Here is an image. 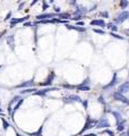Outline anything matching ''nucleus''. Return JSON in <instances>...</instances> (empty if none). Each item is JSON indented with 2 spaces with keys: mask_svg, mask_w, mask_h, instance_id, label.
Instances as JSON below:
<instances>
[{
  "mask_svg": "<svg viewBox=\"0 0 129 136\" xmlns=\"http://www.w3.org/2000/svg\"><path fill=\"white\" fill-rule=\"evenodd\" d=\"M129 91V82H126L125 84H122L121 86L119 87V92L120 93H127Z\"/></svg>",
  "mask_w": 129,
  "mask_h": 136,
  "instance_id": "nucleus-1",
  "label": "nucleus"
},
{
  "mask_svg": "<svg viewBox=\"0 0 129 136\" xmlns=\"http://www.w3.org/2000/svg\"><path fill=\"white\" fill-rule=\"evenodd\" d=\"M74 101H81V99L76 95H69L68 98H66V102H74Z\"/></svg>",
  "mask_w": 129,
  "mask_h": 136,
  "instance_id": "nucleus-2",
  "label": "nucleus"
},
{
  "mask_svg": "<svg viewBox=\"0 0 129 136\" xmlns=\"http://www.w3.org/2000/svg\"><path fill=\"white\" fill-rule=\"evenodd\" d=\"M7 43L10 45L11 49H14V47H15V42H14V35H9L7 38Z\"/></svg>",
  "mask_w": 129,
  "mask_h": 136,
  "instance_id": "nucleus-3",
  "label": "nucleus"
},
{
  "mask_svg": "<svg viewBox=\"0 0 129 136\" xmlns=\"http://www.w3.org/2000/svg\"><path fill=\"white\" fill-rule=\"evenodd\" d=\"M28 18V17H24V18H19V19H11V22H10V26L13 27L14 25L16 24V23H21V22H24V21H26V19Z\"/></svg>",
  "mask_w": 129,
  "mask_h": 136,
  "instance_id": "nucleus-4",
  "label": "nucleus"
},
{
  "mask_svg": "<svg viewBox=\"0 0 129 136\" xmlns=\"http://www.w3.org/2000/svg\"><path fill=\"white\" fill-rule=\"evenodd\" d=\"M31 85H33V82L32 81H28V82H25V83H22V84H19V85H17V89H21V87H28V86H31Z\"/></svg>",
  "mask_w": 129,
  "mask_h": 136,
  "instance_id": "nucleus-5",
  "label": "nucleus"
},
{
  "mask_svg": "<svg viewBox=\"0 0 129 136\" xmlns=\"http://www.w3.org/2000/svg\"><path fill=\"white\" fill-rule=\"evenodd\" d=\"M114 98H117V99H119V101H122V102H125V103H128V101H127V99L125 98V96H121L119 94V93H116L114 94Z\"/></svg>",
  "mask_w": 129,
  "mask_h": 136,
  "instance_id": "nucleus-6",
  "label": "nucleus"
},
{
  "mask_svg": "<svg viewBox=\"0 0 129 136\" xmlns=\"http://www.w3.org/2000/svg\"><path fill=\"white\" fill-rule=\"evenodd\" d=\"M53 14H44V15H39L36 18L38 19H44V18H50V17H53Z\"/></svg>",
  "mask_w": 129,
  "mask_h": 136,
  "instance_id": "nucleus-7",
  "label": "nucleus"
},
{
  "mask_svg": "<svg viewBox=\"0 0 129 136\" xmlns=\"http://www.w3.org/2000/svg\"><path fill=\"white\" fill-rule=\"evenodd\" d=\"M22 103H23V99H21V100H19V102H18V103H17L16 106H15V108H14V112H15V111H17V110H18V108L21 107V104H22Z\"/></svg>",
  "mask_w": 129,
  "mask_h": 136,
  "instance_id": "nucleus-8",
  "label": "nucleus"
},
{
  "mask_svg": "<svg viewBox=\"0 0 129 136\" xmlns=\"http://www.w3.org/2000/svg\"><path fill=\"white\" fill-rule=\"evenodd\" d=\"M92 25H105V24L102 21H93L92 22Z\"/></svg>",
  "mask_w": 129,
  "mask_h": 136,
  "instance_id": "nucleus-9",
  "label": "nucleus"
},
{
  "mask_svg": "<svg viewBox=\"0 0 129 136\" xmlns=\"http://www.w3.org/2000/svg\"><path fill=\"white\" fill-rule=\"evenodd\" d=\"M2 124H4V128H5V129H7L8 127H9V125H8V123L5 120V119H2Z\"/></svg>",
  "mask_w": 129,
  "mask_h": 136,
  "instance_id": "nucleus-10",
  "label": "nucleus"
},
{
  "mask_svg": "<svg viewBox=\"0 0 129 136\" xmlns=\"http://www.w3.org/2000/svg\"><path fill=\"white\" fill-rule=\"evenodd\" d=\"M33 91H36L35 89H27V90H24V91H22V93H31V92H33Z\"/></svg>",
  "mask_w": 129,
  "mask_h": 136,
  "instance_id": "nucleus-11",
  "label": "nucleus"
},
{
  "mask_svg": "<svg viewBox=\"0 0 129 136\" xmlns=\"http://www.w3.org/2000/svg\"><path fill=\"white\" fill-rule=\"evenodd\" d=\"M110 26H111V30H113V31H117V26H116V25H112V24H110Z\"/></svg>",
  "mask_w": 129,
  "mask_h": 136,
  "instance_id": "nucleus-12",
  "label": "nucleus"
},
{
  "mask_svg": "<svg viewBox=\"0 0 129 136\" xmlns=\"http://www.w3.org/2000/svg\"><path fill=\"white\" fill-rule=\"evenodd\" d=\"M10 16H11V13H9V14H8V15L6 16V18H5V19H6V21H8V19L10 18Z\"/></svg>",
  "mask_w": 129,
  "mask_h": 136,
  "instance_id": "nucleus-13",
  "label": "nucleus"
},
{
  "mask_svg": "<svg viewBox=\"0 0 129 136\" xmlns=\"http://www.w3.org/2000/svg\"><path fill=\"white\" fill-rule=\"evenodd\" d=\"M47 8H48V5H47V4H45V2H44V4H43V9L45 10V9H47Z\"/></svg>",
  "mask_w": 129,
  "mask_h": 136,
  "instance_id": "nucleus-14",
  "label": "nucleus"
},
{
  "mask_svg": "<svg viewBox=\"0 0 129 136\" xmlns=\"http://www.w3.org/2000/svg\"><path fill=\"white\" fill-rule=\"evenodd\" d=\"M31 25H32V23H26V24H25V26H31Z\"/></svg>",
  "mask_w": 129,
  "mask_h": 136,
  "instance_id": "nucleus-15",
  "label": "nucleus"
},
{
  "mask_svg": "<svg viewBox=\"0 0 129 136\" xmlns=\"http://www.w3.org/2000/svg\"><path fill=\"white\" fill-rule=\"evenodd\" d=\"M0 112H2V109H1V107H0Z\"/></svg>",
  "mask_w": 129,
  "mask_h": 136,
  "instance_id": "nucleus-16",
  "label": "nucleus"
},
{
  "mask_svg": "<svg viewBox=\"0 0 129 136\" xmlns=\"http://www.w3.org/2000/svg\"><path fill=\"white\" fill-rule=\"evenodd\" d=\"M17 136H22V135H18V134H17Z\"/></svg>",
  "mask_w": 129,
  "mask_h": 136,
  "instance_id": "nucleus-17",
  "label": "nucleus"
}]
</instances>
